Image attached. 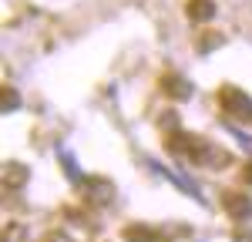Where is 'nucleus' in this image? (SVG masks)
I'll list each match as a JSON object with an SVG mask.
<instances>
[{"instance_id": "nucleus-1", "label": "nucleus", "mask_w": 252, "mask_h": 242, "mask_svg": "<svg viewBox=\"0 0 252 242\" xmlns=\"http://www.w3.org/2000/svg\"><path fill=\"white\" fill-rule=\"evenodd\" d=\"M219 101H222V111H225V115H232V118H239V121L252 118V98L249 94H242V91H235V88H225Z\"/></svg>"}, {"instance_id": "nucleus-2", "label": "nucleus", "mask_w": 252, "mask_h": 242, "mask_svg": "<svg viewBox=\"0 0 252 242\" xmlns=\"http://www.w3.org/2000/svg\"><path fill=\"white\" fill-rule=\"evenodd\" d=\"M84 195L94 202V205H108V202L115 199V185L104 179H88L84 182Z\"/></svg>"}, {"instance_id": "nucleus-3", "label": "nucleus", "mask_w": 252, "mask_h": 242, "mask_svg": "<svg viewBox=\"0 0 252 242\" xmlns=\"http://www.w3.org/2000/svg\"><path fill=\"white\" fill-rule=\"evenodd\" d=\"M225 212L232 215V219H246V215H252V205L246 195H239V192H229L225 195Z\"/></svg>"}, {"instance_id": "nucleus-4", "label": "nucleus", "mask_w": 252, "mask_h": 242, "mask_svg": "<svg viewBox=\"0 0 252 242\" xmlns=\"http://www.w3.org/2000/svg\"><path fill=\"white\" fill-rule=\"evenodd\" d=\"M125 239L128 242H158V236L148 225H128V229H125Z\"/></svg>"}, {"instance_id": "nucleus-5", "label": "nucleus", "mask_w": 252, "mask_h": 242, "mask_svg": "<svg viewBox=\"0 0 252 242\" xmlns=\"http://www.w3.org/2000/svg\"><path fill=\"white\" fill-rule=\"evenodd\" d=\"M3 179H7V185H24V179H27V168L24 165H17V161H10V165H3Z\"/></svg>"}, {"instance_id": "nucleus-6", "label": "nucleus", "mask_w": 252, "mask_h": 242, "mask_svg": "<svg viewBox=\"0 0 252 242\" xmlns=\"http://www.w3.org/2000/svg\"><path fill=\"white\" fill-rule=\"evenodd\" d=\"M165 84H168V88H172V91H175L172 98H189V84H185V81H182V78H168V81H165Z\"/></svg>"}, {"instance_id": "nucleus-7", "label": "nucleus", "mask_w": 252, "mask_h": 242, "mask_svg": "<svg viewBox=\"0 0 252 242\" xmlns=\"http://www.w3.org/2000/svg\"><path fill=\"white\" fill-rule=\"evenodd\" d=\"M3 108H7V111H14V108H17V94H14V91H7V101H3Z\"/></svg>"}, {"instance_id": "nucleus-8", "label": "nucleus", "mask_w": 252, "mask_h": 242, "mask_svg": "<svg viewBox=\"0 0 252 242\" xmlns=\"http://www.w3.org/2000/svg\"><path fill=\"white\" fill-rule=\"evenodd\" d=\"M249 182H252V165H249Z\"/></svg>"}, {"instance_id": "nucleus-9", "label": "nucleus", "mask_w": 252, "mask_h": 242, "mask_svg": "<svg viewBox=\"0 0 252 242\" xmlns=\"http://www.w3.org/2000/svg\"><path fill=\"white\" fill-rule=\"evenodd\" d=\"M249 242H252V239H249Z\"/></svg>"}]
</instances>
